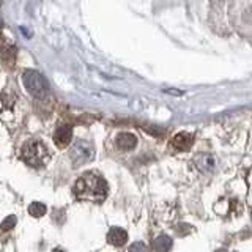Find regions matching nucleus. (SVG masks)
<instances>
[{"instance_id":"f257e3e1","label":"nucleus","mask_w":252,"mask_h":252,"mask_svg":"<svg viewBox=\"0 0 252 252\" xmlns=\"http://www.w3.org/2000/svg\"><path fill=\"white\" fill-rule=\"evenodd\" d=\"M74 196L80 200H90V202H102L107 197L109 186L106 180L98 174L87 172L80 175L74 184Z\"/></svg>"},{"instance_id":"f03ea898","label":"nucleus","mask_w":252,"mask_h":252,"mask_svg":"<svg viewBox=\"0 0 252 252\" xmlns=\"http://www.w3.org/2000/svg\"><path fill=\"white\" fill-rule=\"evenodd\" d=\"M21 158L30 167H43L50 159V153L48 147L43 144V140H27L21 148Z\"/></svg>"},{"instance_id":"7ed1b4c3","label":"nucleus","mask_w":252,"mask_h":252,"mask_svg":"<svg viewBox=\"0 0 252 252\" xmlns=\"http://www.w3.org/2000/svg\"><path fill=\"white\" fill-rule=\"evenodd\" d=\"M22 82H24L27 92L35 98H44L49 92V84L46 77L35 70H25L24 74H22Z\"/></svg>"},{"instance_id":"20e7f679","label":"nucleus","mask_w":252,"mask_h":252,"mask_svg":"<svg viewBox=\"0 0 252 252\" xmlns=\"http://www.w3.org/2000/svg\"><path fill=\"white\" fill-rule=\"evenodd\" d=\"M95 158V147L88 140H77L74 142L70 150V159L73 166H82L85 162L92 161Z\"/></svg>"},{"instance_id":"39448f33","label":"nucleus","mask_w":252,"mask_h":252,"mask_svg":"<svg viewBox=\"0 0 252 252\" xmlns=\"http://www.w3.org/2000/svg\"><path fill=\"white\" fill-rule=\"evenodd\" d=\"M194 162H196V167L203 174H213L214 170H216V166H218L216 158H214L213 154H210V153L197 154V158L194 159Z\"/></svg>"},{"instance_id":"423d86ee","label":"nucleus","mask_w":252,"mask_h":252,"mask_svg":"<svg viewBox=\"0 0 252 252\" xmlns=\"http://www.w3.org/2000/svg\"><path fill=\"white\" fill-rule=\"evenodd\" d=\"M115 145L122 151H131L137 145V137L132 132H120L115 137Z\"/></svg>"},{"instance_id":"0eeeda50","label":"nucleus","mask_w":252,"mask_h":252,"mask_svg":"<svg viewBox=\"0 0 252 252\" xmlns=\"http://www.w3.org/2000/svg\"><path fill=\"white\" fill-rule=\"evenodd\" d=\"M73 140V129L71 126H58L54 132V142L58 148H66Z\"/></svg>"},{"instance_id":"6e6552de","label":"nucleus","mask_w":252,"mask_h":252,"mask_svg":"<svg viewBox=\"0 0 252 252\" xmlns=\"http://www.w3.org/2000/svg\"><path fill=\"white\" fill-rule=\"evenodd\" d=\"M107 241L112 244V246H123V244L128 241V233H126L125 228L120 227H112L107 233Z\"/></svg>"},{"instance_id":"1a4fd4ad","label":"nucleus","mask_w":252,"mask_h":252,"mask_svg":"<svg viewBox=\"0 0 252 252\" xmlns=\"http://www.w3.org/2000/svg\"><path fill=\"white\" fill-rule=\"evenodd\" d=\"M172 145L175 150L178 151H188L192 147V136L189 132H178V134L172 139Z\"/></svg>"},{"instance_id":"9d476101","label":"nucleus","mask_w":252,"mask_h":252,"mask_svg":"<svg viewBox=\"0 0 252 252\" xmlns=\"http://www.w3.org/2000/svg\"><path fill=\"white\" fill-rule=\"evenodd\" d=\"M153 249L154 252H170L172 249V238L167 235H161L153 241Z\"/></svg>"},{"instance_id":"9b49d317","label":"nucleus","mask_w":252,"mask_h":252,"mask_svg":"<svg viewBox=\"0 0 252 252\" xmlns=\"http://www.w3.org/2000/svg\"><path fill=\"white\" fill-rule=\"evenodd\" d=\"M46 213V205L44 203H40V202H33L28 205V214L33 218H41L43 214Z\"/></svg>"},{"instance_id":"f8f14e48","label":"nucleus","mask_w":252,"mask_h":252,"mask_svg":"<svg viewBox=\"0 0 252 252\" xmlns=\"http://www.w3.org/2000/svg\"><path fill=\"white\" fill-rule=\"evenodd\" d=\"M14 226H16V216H8L3 219L2 224H0V228H2L3 232H10Z\"/></svg>"},{"instance_id":"ddd939ff","label":"nucleus","mask_w":252,"mask_h":252,"mask_svg":"<svg viewBox=\"0 0 252 252\" xmlns=\"http://www.w3.org/2000/svg\"><path fill=\"white\" fill-rule=\"evenodd\" d=\"M129 252H148V248L145 243L137 241V243H132L129 246Z\"/></svg>"},{"instance_id":"4468645a","label":"nucleus","mask_w":252,"mask_h":252,"mask_svg":"<svg viewBox=\"0 0 252 252\" xmlns=\"http://www.w3.org/2000/svg\"><path fill=\"white\" fill-rule=\"evenodd\" d=\"M2 28H3V21H2V18H0V32H2Z\"/></svg>"},{"instance_id":"2eb2a0df","label":"nucleus","mask_w":252,"mask_h":252,"mask_svg":"<svg viewBox=\"0 0 252 252\" xmlns=\"http://www.w3.org/2000/svg\"><path fill=\"white\" fill-rule=\"evenodd\" d=\"M216 252H227V251H226V249H218Z\"/></svg>"},{"instance_id":"dca6fc26","label":"nucleus","mask_w":252,"mask_h":252,"mask_svg":"<svg viewBox=\"0 0 252 252\" xmlns=\"http://www.w3.org/2000/svg\"><path fill=\"white\" fill-rule=\"evenodd\" d=\"M54 252H63L62 249H54Z\"/></svg>"},{"instance_id":"f3484780","label":"nucleus","mask_w":252,"mask_h":252,"mask_svg":"<svg viewBox=\"0 0 252 252\" xmlns=\"http://www.w3.org/2000/svg\"><path fill=\"white\" fill-rule=\"evenodd\" d=\"M251 216H252V213H251Z\"/></svg>"}]
</instances>
